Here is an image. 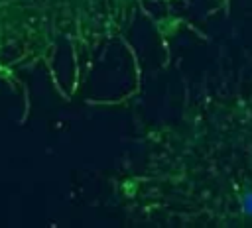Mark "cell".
<instances>
[{"mask_svg":"<svg viewBox=\"0 0 252 228\" xmlns=\"http://www.w3.org/2000/svg\"><path fill=\"white\" fill-rule=\"evenodd\" d=\"M154 0H0V92L35 73L71 98L102 51Z\"/></svg>","mask_w":252,"mask_h":228,"instance_id":"cell-1","label":"cell"}]
</instances>
